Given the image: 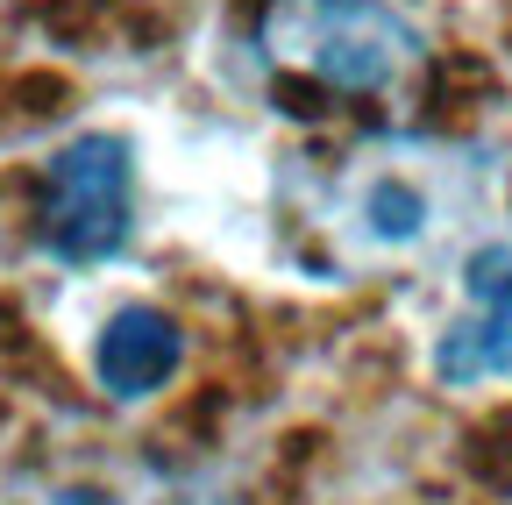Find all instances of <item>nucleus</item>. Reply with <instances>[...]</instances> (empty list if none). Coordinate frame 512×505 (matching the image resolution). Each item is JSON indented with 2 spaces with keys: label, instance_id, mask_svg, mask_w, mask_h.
Wrapping results in <instances>:
<instances>
[{
  "label": "nucleus",
  "instance_id": "1",
  "mask_svg": "<svg viewBox=\"0 0 512 505\" xmlns=\"http://www.w3.org/2000/svg\"><path fill=\"white\" fill-rule=\"evenodd\" d=\"M491 193H498L491 157L463 143H427V136H377L335 171L328 235L356 264L420 257V249L484 221Z\"/></svg>",
  "mask_w": 512,
  "mask_h": 505
},
{
  "label": "nucleus",
  "instance_id": "2",
  "mask_svg": "<svg viewBox=\"0 0 512 505\" xmlns=\"http://www.w3.org/2000/svg\"><path fill=\"white\" fill-rule=\"evenodd\" d=\"M249 36L264 65L349 100H384L427 65V36L392 0H264Z\"/></svg>",
  "mask_w": 512,
  "mask_h": 505
},
{
  "label": "nucleus",
  "instance_id": "3",
  "mask_svg": "<svg viewBox=\"0 0 512 505\" xmlns=\"http://www.w3.org/2000/svg\"><path fill=\"white\" fill-rule=\"evenodd\" d=\"M136 242V150L114 129L72 136L43 171V249L72 271L114 264Z\"/></svg>",
  "mask_w": 512,
  "mask_h": 505
},
{
  "label": "nucleus",
  "instance_id": "4",
  "mask_svg": "<svg viewBox=\"0 0 512 505\" xmlns=\"http://www.w3.org/2000/svg\"><path fill=\"white\" fill-rule=\"evenodd\" d=\"M427 370L448 392L512 377V249L505 242H484L463 257V313L434 335Z\"/></svg>",
  "mask_w": 512,
  "mask_h": 505
},
{
  "label": "nucleus",
  "instance_id": "5",
  "mask_svg": "<svg viewBox=\"0 0 512 505\" xmlns=\"http://www.w3.org/2000/svg\"><path fill=\"white\" fill-rule=\"evenodd\" d=\"M178 370H185V328L171 321L164 306L128 299V306H114L100 321V335H93V377H100V392L114 406L157 399Z\"/></svg>",
  "mask_w": 512,
  "mask_h": 505
}]
</instances>
